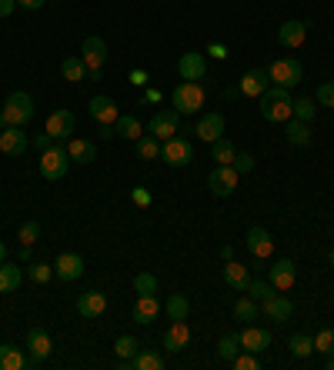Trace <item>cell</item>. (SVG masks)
<instances>
[{
  "mask_svg": "<svg viewBox=\"0 0 334 370\" xmlns=\"http://www.w3.org/2000/svg\"><path fill=\"white\" fill-rule=\"evenodd\" d=\"M34 147H37L40 153H44V151H51V147H54V137L47 134V130H44V134H37V137H34Z\"/></svg>",
  "mask_w": 334,
  "mask_h": 370,
  "instance_id": "obj_51",
  "label": "cell"
},
{
  "mask_svg": "<svg viewBox=\"0 0 334 370\" xmlns=\"http://www.w3.org/2000/svg\"><path fill=\"white\" fill-rule=\"evenodd\" d=\"M234 320H241V324H247V320H257V300L254 297H241L237 304H234Z\"/></svg>",
  "mask_w": 334,
  "mask_h": 370,
  "instance_id": "obj_39",
  "label": "cell"
},
{
  "mask_svg": "<svg viewBox=\"0 0 334 370\" xmlns=\"http://www.w3.org/2000/svg\"><path fill=\"white\" fill-rule=\"evenodd\" d=\"M268 77H271V84L291 90V87L301 84L304 70H301V60H295V57H281V60H274V64L268 67Z\"/></svg>",
  "mask_w": 334,
  "mask_h": 370,
  "instance_id": "obj_8",
  "label": "cell"
},
{
  "mask_svg": "<svg viewBox=\"0 0 334 370\" xmlns=\"http://www.w3.org/2000/svg\"><path fill=\"white\" fill-rule=\"evenodd\" d=\"M171 107L180 117L201 114V107H204V87L197 80H180L178 87H174V94H171Z\"/></svg>",
  "mask_w": 334,
  "mask_h": 370,
  "instance_id": "obj_2",
  "label": "cell"
},
{
  "mask_svg": "<svg viewBox=\"0 0 334 370\" xmlns=\"http://www.w3.org/2000/svg\"><path fill=\"white\" fill-rule=\"evenodd\" d=\"M17 237H20V243H37L40 224H37V220H24V224H20V230H17Z\"/></svg>",
  "mask_w": 334,
  "mask_h": 370,
  "instance_id": "obj_46",
  "label": "cell"
},
{
  "mask_svg": "<svg viewBox=\"0 0 334 370\" xmlns=\"http://www.w3.org/2000/svg\"><path fill=\"white\" fill-rule=\"evenodd\" d=\"M331 191H334V184H331Z\"/></svg>",
  "mask_w": 334,
  "mask_h": 370,
  "instance_id": "obj_64",
  "label": "cell"
},
{
  "mask_svg": "<svg viewBox=\"0 0 334 370\" xmlns=\"http://www.w3.org/2000/svg\"><path fill=\"white\" fill-rule=\"evenodd\" d=\"M224 283L237 291V294H247V283H251V274H247L245 264L237 260H224Z\"/></svg>",
  "mask_w": 334,
  "mask_h": 370,
  "instance_id": "obj_25",
  "label": "cell"
},
{
  "mask_svg": "<svg viewBox=\"0 0 334 370\" xmlns=\"http://www.w3.org/2000/svg\"><path fill=\"white\" fill-rule=\"evenodd\" d=\"M264 314H268L274 324H287V320L295 317V304L284 294H274L271 300H264Z\"/></svg>",
  "mask_w": 334,
  "mask_h": 370,
  "instance_id": "obj_27",
  "label": "cell"
},
{
  "mask_svg": "<svg viewBox=\"0 0 334 370\" xmlns=\"http://www.w3.org/2000/svg\"><path fill=\"white\" fill-rule=\"evenodd\" d=\"M30 141H27V130L24 127H4L0 130V151L7 153V157H20L27 153Z\"/></svg>",
  "mask_w": 334,
  "mask_h": 370,
  "instance_id": "obj_18",
  "label": "cell"
},
{
  "mask_svg": "<svg viewBox=\"0 0 334 370\" xmlns=\"http://www.w3.org/2000/svg\"><path fill=\"white\" fill-rule=\"evenodd\" d=\"M237 180H241V174L231 164H218L207 174V191H211V197H231L237 191Z\"/></svg>",
  "mask_w": 334,
  "mask_h": 370,
  "instance_id": "obj_6",
  "label": "cell"
},
{
  "mask_svg": "<svg viewBox=\"0 0 334 370\" xmlns=\"http://www.w3.org/2000/svg\"><path fill=\"white\" fill-rule=\"evenodd\" d=\"M114 134L117 137H124V141H137V137H144V127L134 114H120L114 120Z\"/></svg>",
  "mask_w": 334,
  "mask_h": 370,
  "instance_id": "obj_31",
  "label": "cell"
},
{
  "mask_svg": "<svg viewBox=\"0 0 334 370\" xmlns=\"http://www.w3.org/2000/svg\"><path fill=\"white\" fill-rule=\"evenodd\" d=\"M207 53H211V57H218V60H224V57H228V47H224V44H211Z\"/></svg>",
  "mask_w": 334,
  "mask_h": 370,
  "instance_id": "obj_54",
  "label": "cell"
},
{
  "mask_svg": "<svg viewBox=\"0 0 334 370\" xmlns=\"http://www.w3.org/2000/svg\"><path fill=\"white\" fill-rule=\"evenodd\" d=\"M61 74H64V80H70V84H80V80L87 77V64H84L80 57H64V60H61Z\"/></svg>",
  "mask_w": 334,
  "mask_h": 370,
  "instance_id": "obj_34",
  "label": "cell"
},
{
  "mask_svg": "<svg viewBox=\"0 0 334 370\" xmlns=\"http://www.w3.org/2000/svg\"><path fill=\"white\" fill-rule=\"evenodd\" d=\"M128 80L134 84V87H147V74H144V70H130Z\"/></svg>",
  "mask_w": 334,
  "mask_h": 370,
  "instance_id": "obj_52",
  "label": "cell"
},
{
  "mask_svg": "<svg viewBox=\"0 0 334 370\" xmlns=\"http://www.w3.org/2000/svg\"><path fill=\"white\" fill-rule=\"evenodd\" d=\"M134 147H137V157H141V160H161V141L151 137L147 130H144V137L134 141Z\"/></svg>",
  "mask_w": 334,
  "mask_h": 370,
  "instance_id": "obj_33",
  "label": "cell"
},
{
  "mask_svg": "<svg viewBox=\"0 0 334 370\" xmlns=\"http://www.w3.org/2000/svg\"><path fill=\"white\" fill-rule=\"evenodd\" d=\"M80 274H84V257L74 254V250H67V254H57L54 260V277H61V281H80Z\"/></svg>",
  "mask_w": 334,
  "mask_h": 370,
  "instance_id": "obj_12",
  "label": "cell"
},
{
  "mask_svg": "<svg viewBox=\"0 0 334 370\" xmlns=\"http://www.w3.org/2000/svg\"><path fill=\"white\" fill-rule=\"evenodd\" d=\"M314 101H318V107L334 110V80H324L321 87H318V94H314Z\"/></svg>",
  "mask_w": 334,
  "mask_h": 370,
  "instance_id": "obj_45",
  "label": "cell"
},
{
  "mask_svg": "<svg viewBox=\"0 0 334 370\" xmlns=\"http://www.w3.org/2000/svg\"><path fill=\"white\" fill-rule=\"evenodd\" d=\"M44 4L47 0H17V7H24V11H44Z\"/></svg>",
  "mask_w": 334,
  "mask_h": 370,
  "instance_id": "obj_53",
  "label": "cell"
},
{
  "mask_svg": "<svg viewBox=\"0 0 334 370\" xmlns=\"http://www.w3.org/2000/svg\"><path fill=\"white\" fill-rule=\"evenodd\" d=\"M221 260H234V247H231V243H224V247H221Z\"/></svg>",
  "mask_w": 334,
  "mask_h": 370,
  "instance_id": "obj_57",
  "label": "cell"
},
{
  "mask_svg": "<svg viewBox=\"0 0 334 370\" xmlns=\"http://www.w3.org/2000/svg\"><path fill=\"white\" fill-rule=\"evenodd\" d=\"M268 281H271V287L274 291H291L295 287V281H297V264L295 260H287V257H281V260H274L268 267Z\"/></svg>",
  "mask_w": 334,
  "mask_h": 370,
  "instance_id": "obj_10",
  "label": "cell"
},
{
  "mask_svg": "<svg viewBox=\"0 0 334 370\" xmlns=\"http://www.w3.org/2000/svg\"><path fill=\"white\" fill-rule=\"evenodd\" d=\"M161 300L157 294H137V304H134V324H154L161 317Z\"/></svg>",
  "mask_w": 334,
  "mask_h": 370,
  "instance_id": "obj_23",
  "label": "cell"
},
{
  "mask_svg": "<svg viewBox=\"0 0 334 370\" xmlns=\"http://www.w3.org/2000/svg\"><path fill=\"white\" fill-rule=\"evenodd\" d=\"M231 167L237 174H251V170H254V153H234Z\"/></svg>",
  "mask_w": 334,
  "mask_h": 370,
  "instance_id": "obj_49",
  "label": "cell"
},
{
  "mask_svg": "<svg viewBox=\"0 0 334 370\" xmlns=\"http://www.w3.org/2000/svg\"><path fill=\"white\" fill-rule=\"evenodd\" d=\"M124 367H130V370H164V354H157V350H137L130 360H124Z\"/></svg>",
  "mask_w": 334,
  "mask_h": 370,
  "instance_id": "obj_30",
  "label": "cell"
},
{
  "mask_svg": "<svg viewBox=\"0 0 334 370\" xmlns=\"http://www.w3.org/2000/svg\"><path fill=\"white\" fill-rule=\"evenodd\" d=\"M304 40H308V24H304V20H284V24L278 27V44L287 47V51L301 47Z\"/></svg>",
  "mask_w": 334,
  "mask_h": 370,
  "instance_id": "obj_16",
  "label": "cell"
},
{
  "mask_svg": "<svg viewBox=\"0 0 334 370\" xmlns=\"http://www.w3.org/2000/svg\"><path fill=\"white\" fill-rule=\"evenodd\" d=\"M7 127V117H4V110H0V130Z\"/></svg>",
  "mask_w": 334,
  "mask_h": 370,
  "instance_id": "obj_62",
  "label": "cell"
},
{
  "mask_svg": "<svg viewBox=\"0 0 334 370\" xmlns=\"http://www.w3.org/2000/svg\"><path fill=\"white\" fill-rule=\"evenodd\" d=\"M4 260H7V243L0 241V264H4Z\"/></svg>",
  "mask_w": 334,
  "mask_h": 370,
  "instance_id": "obj_60",
  "label": "cell"
},
{
  "mask_svg": "<svg viewBox=\"0 0 334 370\" xmlns=\"http://www.w3.org/2000/svg\"><path fill=\"white\" fill-rule=\"evenodd\" d=\"M237 87H241L245 97H261V94L271 87V77H268V70H247V74L237 80Z\"/></svg>",
  "mask_w": 334,
  "mask_h": 370,
  "instance_id": "obj_26",
  "label": "cell"
},
{
  "mask_svg": "<svg viewBox=\"0 0 334 370\" xmlns=\"http://www.w3.org/2000/svg\"><path fill=\"white\" fill-rule=\"evenodd\" d=\"M30 367V357L17 344H0V370H24Z\"/></svg>",
  "mask_w": 334,
  "mask_h": 370,
  "instance_id": "obj_28",
  "label": "cell"
},
{
  "mask_svg": "<svg viewBox=\"0 0 334 370\" xmlns=\"http://www.w3.org/2000/svg\"><path fill=\"white\" fill-rule=\"evenodd\" d=\"M284 137H287L291 147H308V143H311V124L291 117V120H284Z\"/></svg>",
  "mask_w": 334,
  "mask_h": 370,
  "instance_id": "obj_29",
  "label": "cell"
},
{
  "mask_svg": "<svg viewBox=\"0 0 334 370\" xmlns=\"http://www.w3.org/2000/svg\"><path fill=\"white\" fill-rule=\"evenodd\" d=\"M194 134L201 137L204 143H214L224 137V117L218 114V110H211V114H201L197 117V127H194Z\"/></svg>",
  "mask_w": 334,
  "mask_h": 370,
  "instance_id": "obj_14",
  "label": "cell"
},
{
  "mask_svg": "<svg viewBox=\"0 0 334 370\" xmlns=\"http://www.w3.org/2000/svg\"><path fill=\"white\" fill-rule=\"evenodd\" d=\"M20 281H24V270L4 260V264H0V294H13V291L20 287Z\"/></svg>",
  "mask_w": 334,
  "mask_h": 370,
  "instance_id": "obj_32",
  "label": "cell"
},
{
  "mask_svg": "<svg viewBox=\"0 0 334 370\" xmlns=\"http://www.w3.org/2000/svg\"><path fill=\"white\" fill-rule=\"evenodd\" d=\"M137 350H141V344H137V337H130V333H124V337H117L114 340V354L120 360H130Z\"/></svg>",
  "mask_w": 334,
  "mask_h": 370,
  "instance_id": "obj_40",
  "label": "cell"
},
{
  "mask_svg": "<svg viewBox=\"0 0 334 370\" xmlns=\"http://www.w3.org/2000/svg\"><path fill=\"white\" fill-rule=\"evenodd\" d=\"M261 117L268 120V124H284V120H291V107H295V97H291V90L287 87H278V84H271L261 97Z\"/></svg>",
  "mask_w": 334,
  "mask_h": 370,
  "instance_id": "obj_1",
  "label": "cell"
},
{
  "mask_svg": "<svg viewBox=\"0 0 334 370\" xmlns=\"http://www.w3.org/2000/svg\"><path fill=\"white\" fill-rule=\"evenodd\" d=\"M130 200H134L137 207H151V204H154V197H151L147 187H134V191H130Z\"/></svg>",
  "mask_w": 334,
  "mask_h": 370,
  "instance_id": "obj_50",
  "label": "cell"
},
{
  "mask_svg": "<svg viewBox=\"0 0 334 370\" xmlns=\"http://www.w3.org/2000/svg\"><path fill=\"white\" fill-rule=\"evenodd\" d=\"M247 297H254V300H271L274 297V287H271V281H251L247 283Z\"/></svg>",
  "mask_w": 334,
  "mask_h": 370,
  "instance_id": "obj_43",
  "label": "cell"
},
{
  "mask_svg": "<svg viewBox=\"0 0 334 370\" xmlns=\"http://www.w3.org/2000/svg\"><path fill=\"white\" fill-rule=\"evenodd\" d=\"M104 310H107V294H101V291H84V294L78 297V314L84 320L101 317Z\"/></svg>",
  "mask_w": 334,
  "mask_h": 370,
  "instance_id": "obj_22",
  "label": "cell"
},
{
  "mask_svg": "<svg viewBox=\"0 0 334 370\" xmlns=\"http://www.w3.org/2000/svg\"><path fill=\"white\" fill-rule=\"evenodd\" d=\"M224 94H228V101H237V94H241V87H228Z\"/></svg>",
  "mask_w": 334,
  "mask_h": 370,
  "instance_id": "obj_59",
  "label": "cell"
},
{
  "mask_svg": "<svg viewBox=\"0 0 334 370\" xmlns=\"http://www.w3.org/2000/svg\"><path fill=\"white\" fill-rule=\"evenodd\" d=\"M328 264H331V267H334V247H331V250H328Z\"/></svg>",
  "mask_w": 334,
  "mask_h": 370,
  "instance_id": "obj_63",
  "label": "cell"
},
{
  "mask_svg": "<svg viewBox=\"0 0 334 370\" xmlns=\"http://www.w3.org/2000/svg\"><path fill=\"white\" fill-rule=\"evenodd\" d=\"M147 134L151 137H157V141H167V137H174V134H180V114L174 110V107H164V110H154L151 114V120H147Z\"/></svg>",
  "mask_w": 334,
  "mask_h": 370,
  "instance_id": "obj_5",
  "label": "cell"
},
{
  "mask_svg": "<svg viewBox=\"0 0 334 370\" xmlns=\"http://www.w3.org/2000/svg\"><path fill=\"white\" fill-rule=\"evenodd\" d=\"M178 74H180V80H204V74H207V60H204V53H197V51L180 53V60H178Z\"/></svg>",
  "mask_w": 334,
  "mask_h": 370,
  "instance_id": "obj_15",
  "label": "cell"
},
{
  "mask_svg": "<svg viewBox=\"0 0 334 370\" xmlns=\"http://www.w3.org/2000/svg\"><path fill=\"white\" fill-rule=\"evenodd\" d=\"M287 347H291V354H295L297 360H304L314 354V337H308V333H295L291 340H287Z\"/></svg>",
  "mask_w": 334,
  "mask_h": 370,
  "instance_id": "obj_36",
  "label": "cell"
},
{
  "mask_svg": "<svg viewBox=\"0 0 334 370\" xmlns=\"http://www.w3.org/2000/svg\"><path fill=\"white\" fill-rule=\"evenodd\" d=\"M234 153H237V151H234V143L228 141V137H221V141L211 143V157H214L218 164H231Z\"/></svg>",
  "mask_w": 334,
  "mask_h": 370,
  "instance_id": "obj_41",
  "label": "cell"
},
{
  "mask_svg": "<svg viewBox=\"0 0 334 370\" xmlns=\"http://www.w3.org/2000/svg\"><path fill=\"white\" fill-rule=\"evenodd\" d=\"M237 370H261V360H257V354H251V350H245V354H237V357L231 360Z\"/></svg>",
  "mask_w": 334,
  "mask_h": 370,
  "instance_id": "obj_48",
  "label": "cell"
},
{
  "mask_svg": "<svg viewBox=\"0 0 334 370\" xmlns=\"http://www.w3.org/2000/svg\"><path fill=\"white\" fill-rule=\"evenodd\" d=\"M97 137H101V141H111V137H114V124H101Z\"/></svg>",
  "mask_w": 334,
  "mask_h": 370,
  "instance_id": "obj_56",
  "label": "cell"
},
{
  "mask_svg": "<svg viewBox=\"0 0 334 370\" xmlns=\"http://www.w3.org/2000/svg\"><path fill=\"white\" fill-rule=\"evenodd\" d=\"M17 11V0H0V17H11Z\"/></svg>",
  "mask_w": 334,
  "mask_h": 370,
  "instance_id": "obj_55",
  "label": "cell"
},
{
  "mask_svg": "<svg viewBox=\"0 0 334 370\" xmlns=\"http://www.w3.org/2000/svg\"><path fill=\"white\" fill-rule=\"evenodd\" d=\"M51 350H54V340L44 327H30L27 331V357H30V367L44 364V360L51 357Z\"/></svg>",
  "mask_w": 334,
  "mask_h": 370,
  "instance_id": "obj_9",
  "label": "cell"
},
{
  "mask_svg": "<svg viewBox=\"0 0 334 370\" xmlns=\"http://www.w3.org/2000/svg\"><path fill=\"white\" fill-rule=\"evenodd\" d=\"M167 320H187V314H191V300L184 294H171L167 297Z\"/></svg>",
  "mask_w": 334,
  "mask_h": 370,
  "instance_id": "obj_35",
  "label": "cell"
},
{
  "mask_svg": "<svg viewBox=\"0 0 334 370\" xmlns=\"http://www.w3.org/2000/svg\"><path fill=\"white\" fill-rule=\"evenodd\" d=\"M134 291H137V294H157V277L147 274V270H141V274L134 277Z\"/></svg>",
  "mask_w": 334,
  "mask_h": 370,
  "instance_id": "obj_44",
  "label": "cell"
},
{
  "mask_svg": "<svg viewBox=\"0 0 334 370\" xmlns=\"http://www.w3.org/2000/svg\"><path fill=\"white\" fill-rule=\"evenodd\" d=\"M47 134H51L54 141H67V137H74V114H70V110H64V107H61V110H54L51 117H47Z\"/></svg>",
  "mask_w": 334,
  "mask_h": 370,
  "instance_id": "obj_21",
  "label": "cell"
},
{
  "mask_svg": "<svg viewBox=\"0 0 334 370\" xmlns=\"http://www.w3.org/2000/svg\"><path fill=\"white\" fill-rule=\"evenodd\" d=\"M237 354H241V340H237V333H224V337L218 340V357L231 364Z\"/></svg>",
  "mask_w": 334,
  "mask_h": 370,
  "instance_id": "obj_37",
  "label": "cell"
},
{
  "mask_svg": "<svg viewBox=\"0 0 334 370\" xmlns=\"http://www.w3.org/2000/svg\"><path fill=\"white\" fill-rule=\"evenodd\" d=\"M87 114L97 120V124H114L117 117H120V110H117L114 97H104V94H97V97H90L87 101Z\"/></svg>",
  "mask_w": 334,
  "mask_h": 370,
  "instance_id": "obj_20",
  "label": "cell"
},
{
  "mask_svg": "<svg viewBox=\"0 0 334 370\" xmlns=\"http://www.w3.org/2000/svg\"><path fill=\"white\" fill-rule=\"evenodd\" d=\"M80 60L87 64V70H101L107 64V44L104 37H84L80 44Z\"/></svg>",
  "mask_w": 334,
  "mask_h": 370,
  "instance_id": "obj_13",
  "label": "cell"
},
{
  "mask_svg": "<svg viewBox=\"0 0 334 370\" xmlns=\"http://www.w3.org/2000/svg\"><path fill=\"white\" fill-rule=\"evenodd\" d=\"M324 367H328V370H334V354H331V357H324Z\"/></svg>",
  "mask_w": 334,
  "mask_h": 370,
  "instance_id": "obj_61",
  "label": "cell"
},
{
  "mask_svg": "<svg viewBox=\"0 0 334 370\" xmlns=\"http://www.w3.org/2000/svg\"><path fill=\"white\" fill-rule=\"evenodd\" d=\"M34 97L24 94V90H13L7 94V101H4V117H7V127H27L30 120H34Z\"/></svg>",
  "mask_w": 334,
  "mask_h": 370,
  "instance_id": "obj_3",
  "label": "cell"
},
{
  "mask_svg": "<svg viewBox=\"0 0 334 370\" xmlns=\"http://www.w3.org/2000/svg\"><path fill=\"white\" fill-rule=\"evenodd\" d=\"M70 170V153L67 147H51L40 153V177L44 180H64Z\"/></svg>",
  "mask_w": 334,
  "mask_h": 370,
  "instance_id": "obj_4",
  "label": "cell"
},
{
  "mask_svg": "<svg viewBox=\"0 0 334 370\" xmlns=\"http://www.w3.org/2000/svg\"><path fill=\"white\" fill-rule=\"evenodd\" d=\"M161 160H164L167 167H187L194 160V147L187 137H167V141H161Z\"/></svg>",
  "mask_w": 334,
  "mask_h": 370,
  "instance_id": "obj_7",
  "label": "cell"
},
{
  "mask_svg": "<svg viewBox=\"0 0 334 370\" xmlns=\"http://www.w3.org/2000/svg\"><path fill=\"white\" fill-rule=\"evenodd\" d=\"M245 243H247V254L254 257V260H268V257L274 254V237H271L264 227H251V230H247Z\"/></svg>",
  "mask_w": 334,
  "mask_h": 370,
  "instance_id": "obj_11",
  "label": "cell"
},
{
  "mask_svg": "<svg viewBox=\"0 0 334 370\" xmlns=\"http://www.w3.org/2000/svg\"><path fill=\"white\" fill-rule=\"evenodd\" d=\"M314 350L324 354V357H331V354H334V331H331V327H324L321 333H314Z\"/></svg>",
  "mask_w": 334,
  "mask_h": 370,
  "instance_id": "obj_42",
  "label": "cell"
},
{
  "mask_svg": "<svg viewBox=\"0 0 334 370\" xmlns=\"http://www.w3.org/2000/svg\"><path fill=\"white\" fill-rule=\"evenodd\" d=\"M51 277H54V264L34 260V267H30V281H34V283H47Z\"/></svg>",
  "mask_w": 334,
  "mask_h": 370,
  "instance_id": "obj_47",
  "label": "cell"
},
{
  "mask_svg": "<svg viewBox=\"0 0 334 370\" xmlns=\"http://www.w3.org/2000/svg\"><path fill=\"white\" fill-rule=\"evenodd\" d=\"M237 340H241V350H251V354H264L274 337H271V331H264V327H251V324H247L245 331L237 333Z\"/></svg>",
  "mask_w": 334,
  "mask_h": 370,
  "instance_id": "obj_17",
  "label": "cell"
},
{
  "mask_svg": "<svg viewBox=\"0 0 334 370\" xmlns=\"http://www.w3.org/2000/svg\"><path fill=\"white\" fill-rule=\"evenodd\" d=\"M84 80H90V84H97V80H101V70H87V77H84Z\"/></svg>",
  "mask_w": 334,
  "mask_h": 370,
  "instance_id": "obj_58",
  "label": "cell"
},
{
  "mask_svg": "<svg viewBox=\"0 0 334 370\" xmlns=\"http://www.w3.org/2000/svg\"><path fill=\"white\" fill-rule=\"evenodd\" d=\"M187 344H191V327H187V320H171V327H167V333H164V350L167 354H180Z\"/></svg>",
  "mask_w": 334,
  "mask_h": 370,
  "instance_id": "obj_19",
  "label": "cell"
},
{
  "mask_svg": "<svg viewBox=\"0 0 334 370\" xmlns=\"http://www.w3.org/2000/svg\"><path fill=\"white\" fill-rule=\"evenodd\" d=\"M291 117H297V120L311 124V120L318 117V101H311V97H301V101H295V107H291Z\"/></svg>",
  "mask_w": 334,
  "mask_h": 370,
  "instance_id": "obj_38",
  "label": "cell"
},
{
  "mask_svg": "<svg viewBox=\"0 0 334 370\" xmlns=\"http://www.w3.org/2000/svg\"><path fill=\"white\" fill-rule=\"evenodd\" d=\"M67 153H70V164H94L97 160V147L84 137H67Z\"/></svg>",
  "mask_w": 334,
  "mask_h": 370,
  "instance_id": "obj_24",
  "label": "cell"
}]
</instances>
